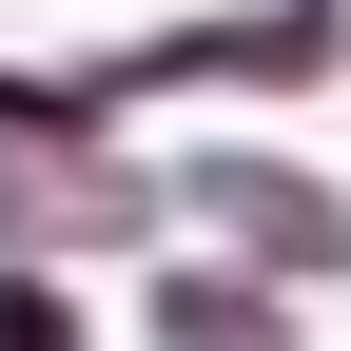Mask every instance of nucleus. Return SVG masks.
Returning a JSON list of instances; mask_svg holds the SVG:
<instances>
[{
  "label": "nucleus",
  "mask_w": 351,
  "mask_h": 351,
  "mask_svg": "<svg viewBox=\"0 0 351 351\" xmlns=\"http://www.w3.org/2000/svg\"><path fill=\"white\" fill-rule=\"evenodd\" d=\"M195 215L254 254V274H351V195L332 176H274V156H215L195 176Z\"/></svg>",
  "instance_id": "nucleus-1"
},
{
  "label": "nucleus",
  "mask_w": 351,
  "mask_h": 351,
  "mask_svg": "<svg viewBox=\"0 0 351 351\" xmlns=\"http://www.w3.org/2000/svg\"><path fill=\"white\" fill-rule=\"evenodd\" d=\"M156 332H176V351H293L274 274H176V293H156Z\"/></svg>",
  "instance_id": "nucleus-2"
},
{
  "label": "nucleus",
  "mask_w": 351,
  "mask_h": 351,
  "mask_svg": "<svg viewBox=\"0 0 351 351\" xmlns=\"http://www.w3.org/2000/svg\"><path fill=\"white\" fill-rule=\"evenodd\" d=\"M0 351H78V313H59L39 274H0Z\"/></svg>",
  "instance_id": "nucleus-3"
}]
</instances>
